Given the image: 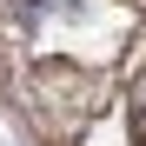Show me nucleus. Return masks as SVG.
<instances>
[{
  "mask_svg": "<svg viewBox=\"0 0 146 146\" xmlns=\"http://www.w3.org/2000/svg\"><path fill=\"white\" fill-rule=\"evenodd\" d=\"M27 13H66V7H80V0H20Z\"/></svg>",
  "mask_w": 146,
  "mask_h": 146,
  "instance_id": "1",
  "label": "nucleus"
},
{
  "mask_svg": "<svg viewBox=\"0 0 146 146\" xmlns=\"http://www.w3.org/2000/svg\"><path fill=\"white\" fill-rule=\"evenodd\" d=\"M133 146H146V86H139V106H133Z\"/></svg>",
  "mask_w": 146,
  "mask_h": 146,
  "instance_id": "2",
  "label": "nucleus"
}]
</instances>
